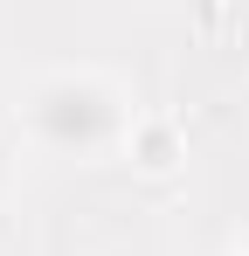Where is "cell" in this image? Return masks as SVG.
<instances>
[{
  "label": "cell",
  "mask_w": 249,
  "mask_h": 256,
  "mask_svg": "<svg viewBox=\"0 0 249 256\" xmlns=\"http://www.w3.org/2000/svg\"><path fill=\"white\" fill-rule=\"evenodd\" d=\"M28 125L48 152H70V160H90L104 152L124 132V104L111 84L97 76H48V84L28 97Z\"/></svg>",
  "instance_id": "6da1fadb"
},
{
  "label": "cell",
  "mask_w": 249,
  "mask_h": 256,
  "mask_svg": "<svg viewBox=\"0 0 249 256\" xmlns=\"http://www.w3.org/2000/svg\"><path fill=\"white\" fill-rule=\"evenodd\" d=\"M132 152H138V166H173V132H166V125H146V138H138Z\"/></svg>",
  "instance_id": "7a4b0ae2"
},
{
  "label": "cell",
  "mask_w": 249,
  "mask_h": 256,
  "mask_svg": "<svg viewBox=\"0 0 249 256\" xmlns=\"http://www.w3.org/2000/svg\"><path fill=\"white\" fill-rule=\"evenodd\" d=\"M0 180H7V152H0Z\"/></svg>",
  "instance_id": "3957f363"
},
{
  "label": "cell",
  "mask_w": 249,
  "mask_h": 256,
  "mask_svg": "<svg viewBox=\"0 0 249 256\" xmlns=\"http://www.w3.org/2000/svg\"><path fill=\"white\" fill-rule=\"evenodd\" d=\"M242 256H249V250H242Z\"/></svg>",
  "instance_id": "277c9868"
}]
</instances>
